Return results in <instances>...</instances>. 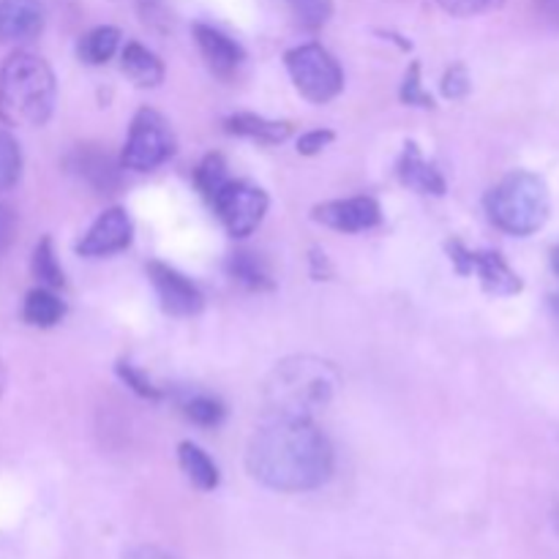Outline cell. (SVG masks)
<instances>
[{
	"instance_id": "cell-1",
	"label": "cell",
	"mask_w": 559,
	"mask_h": 559,
	"mask_svg": "<svg viewBox=\"0 0 559 559\" xmlns=\"http://www.w3.org/2000/svg\"><path fill=\"white\" fill-rule=\"evenodd\" d=\"M251 478L273 491H311L333 473V448L311 420L267 418L246 451Z\"/></svg>"
},
{
	"instance_id": "cell-2",
	"label": "cell",
	"mask_w": 559,
	"mask_h": 559,
	"mask_svg": "<svg viewBox=\"0 0 559 559\" xmlns=\"http://www.w3.org/2000/svg\"><path fill=\"white\" fill-rule=\"evenodd\" d=\"M336 388L338 374L328 360L309 355L282 360L265 380L267 418L311 420L331 404Z\"/></svg>"
},
{
	"instance_id": "cell-3",
	"label": "cell",
	"mask_w": 559,
	"mask_h": 559,
	"mask_svg": "<svg viewBox=\"0 0 559 559\" xmlns=\"http://www.w3.org/2000/svg\"><path fill=\"white\" fill-rule=\"evenodd\" d=\"M55 107V74L38 55L14 52L0 69V118L9 126H44Z\"/></svg>"
},
{
	"instance_id": "cell-4",
	"label": "cell",
	"mask_w": 559,
	"mask_h": 559,
	"mask_svg": "<svg viewBox=\"0 0 559 559\" xmlns=\"http://www.w3.org/2000/svg\"><path fill=\"white\" fill-rule=\"evenodd\" d=\"M486 211H489V218L502 233L527 238V235H535L538 229H544L546 222H549V189H546L540 175L519 169V173L506 175L489 191V197H486Z\"/></svg>"
},
{
	"instance_id": "cell-5",
	"label": "cell",
	"mask_w": 559,
	"mask_h": 559,
	"mask_svg": "<svg viewBox=\"0 0 559 559\" xmlns=\"http://www.w3.org/2000/svg\"><path fill=\"white\" fill-rule=\"evenodd\" d=\"M284 60H287V71L293 76L295 87L309 102L325 104L342 91V69H338L336 58L320 44H300V47L289 49Z\"/></svg>"
},
{
	"instance_id": "cell-6",
	"label": "cell",
	"mask_w": 559,
	"mask_h": 559,
	"mask_svg": "<svg viewBox=\"0 0 559 559\" xmlns=\"http://www.w3.org/2000/svg\"><path fill=\"white\" fill-rule=\"evenodd\" d=\"M175 153V136L167 120L156 109H140L131 120L129 140L123 147V167L151 173Z\"/></svg>"
},
{
	"instance_id": "cell-7",
	"label": "cell",
	"mask_w": 559,
	"mask_h": 559,
	"mask_svg": "<svg viewBox=\"0 0 559 559\" xmlns=\"http://www.w3.org/2000/svg\"><path fill=\"white\" fill-rule=\"evenodd\" d=\"M207 202L218 213L227 233L235 238H246V235L254 233L267 213L265 191L254 183H246V180L229 178Z\"/></svg>"
},
{
	"instance_id": "cell-8",
	"label": "cell",
	"mask_w": 559,
	"mask_h": 559,
	"mask_svg": "<svg viewBox=\"0 0 559 559\" xmlns=\"http://www.w3.org/2000/svg\"><path fill=\"white\" fill-rule=\"evenodd\" d=\"M448 251H451V260L456 265L459 273H478L480 284L489 295H500V298H508V295L522 293V278L519 273L502 260L500 251H469L464 249L459 240L448 243Z\"/></svg>"
},
{
	"instance_id": "cell-9",
	"label": "cell",
	"mask_w": 559,
	"mask_h": 559,
	"mask_svg": "<svg viewBox=\"0 0 559 559\" xmlns=\"http://www.w3.org/2000/svg\"><path fill=\"white\" fill-rule=\"evenodd\" d=\"M66 167L98 194H115L120 189V164L102 145H76L66 156Z\"/></svg>"
},
{
	"instance_id": "cell-10",
	"label": "cell",
	"mask_w": 559,
	"mask_h": 559,
	"mask_svg": "<svg viewBox=\"0 0 559 559\" xmlns=\"http://www.w3.org/2000/svg\"><path fill=\"white\" fill-rule=\"evenodd\" d=\"M147 276H151L153 287H156L164 311L175 317H191L202 309V293L197 289V284L189 282L175 267L164 265V262H151Z\"/></svg>"
},
{
	"instance_id": "cell-11",
	"label": "cell",
	"mask_w": 559,
	"mask_h": 559,
	"mask_svg": "<svg viewBox=\"0 0 559 559\" xmlns=\"http://www.w3.org/2000/svg\"><path fill=\"white\" fill-rule=\"evenodd\" d=\"M131 218L123 207H112V211L102 213L96 218L91 229L85 233V238L76 243V251L82 257H107V254H118L123 251L126 246L131 243Z\"/></svg>"
},
{
	"instance_id": "cell-12",
	"label": "cell",
	"mask_w": 559,
	"mask_h": 559,
	"mask_svg": "<svg viewBox=\"0 0 559 559\" xmlns=\"http://www.w3.org/2000/svg\"><path fill=\"white\" fill-rule=\"evenodd\" d=\"M380 205L371 197H353V200H333L314 207V218L338 233H364L380 224Z\"/></svg>"
},
{
	"instance_id": "cell-13",
	"label": "cell",
	"mask_w": 559,
	"mask_h": 559,
	"mask_svg": "<svg viewBox=\"0 0 559 559\" xmlns=\"http://www.w3.org/2000/svg\"><path fill=\"white\" fill-rule=\"evenodd\" d=\"M194 38L197 44H200L202 58L207 60V66H211L218 76H233L235 71L240 69V63L246 60V52L240 49V44L233 41V38H229L227 33L218 31V27L202 25L200 22V25H194Z\"/></svg>"
},
{
	"instance_id": "cell-14",
	"label": "cell",
	"mask_w": 559,
	"mask_h": 559,
	"mask_svg": "<svg viewBox=\"0 0 559 559\" xmlns=\"http://www.w3.org/2000/svg\"><path fill=\"white\" fill-rule=\"evenodd\" d=\"M44 27V5L38 0H0V38L31 41Z\"/></svg>"
},
{
	"instance_id": "cell-15",
	"label": "cell",
	"mask_w": 559,
	"mask_h": 559,
	"mask_svg": "<svg viewBox=\"0 0 559 559\" xmlns=\"http://www.w3.org/2000/svg\"><path fill=\"white\" fill-rule=\"evenodd\" d=\"M399 178H402L404 186L420 191V194H445V180L431 164H426L415 142L404 145L402 158H399Z\"/></svg>"
},
{
	"instance_id": "cell-16",
	"label": "cell",
	"mask_w": 559,
	"mask_h": 559,
	"mask_svg": "<svg viewBox=\"0 0 559 559\" xmlns=\"http://www.w3.org/2000/svg\"><path fill=\"white\" fill-rule=\"evenodd\" d=\"M120 58H123V71L140 87H156L158 82L164 80L162 60H158L151 49L142 47V44H136V41L126 44V49Z\"/></svg>"
},
{
	"instance_id": "cell-17",
	"label": "cell",
	"mask_w": 559,
	"mask_h": 559,
	"mask_svg": "<svg viewBox=\"0 0 559 559\" xmlns=\"http://www.w3.org/2000/svg\"><path fill=\"white\" fill-rule=\"evenodd\" d=\"M180 469L186 473V478L197 486L200 491H213L218 486V467L213 464V459L202 451L194 442H183L178 448Z\"/></svg>"
},
{
	"instance_id": "cell-18",
	"label": "cell",
	"mask_w": 559,
	"mask_h": 559,
	"mask_svg": "<svg viewBox=\"0 0 559 559\" xmlns=\"http://www.w3.org/2000/svg\"><path fill=\"white\" fill-rule=\"evenodd\" d=\"M66 306L58 295L49 287H38L33 293H27L25 306H22V317H25L27 325L33 328H52L63 320Z\"/></svg>"
},
{
	"instance_id": "cell-19",
	"label": "cell",
	"mask_w": 559,
	"mask_h": 559,
	"mask_svg": "<svg viewBox=\"0 0 559 559\" xmlns=\"http://www.w3.org/2000/svg\"><path fill=\"white\" fill-rule=\"evenodd\" d=\"M227 131L229 134L251 136V140H260V142H271V145L284 142L289 136L287 123L260 118V115H251V112H240V115H233V118H227Z\"/></svg>"
},
{
	"instance_id": "cell-20",
	"label": "cell",
	"mask_w": 559,
	"mask_h": 559,
	"mask_svg": "<svg viewBox=\"0 0 559 559\" xmlns=\"http://www.w3.org/2000/svg\"><path fill=\"white\" fill-rule=\"evenodd\" d=\"M120 47V31L112 25H102V27H93L91 33L80 38V60H85L87 66H102L118 52Z\"/></svg>"
},
{
	"instance_id": "cell-21",
	"label": "cell",
	"mask_w": 559,
	"mask_h": 559,
	"mask_svg": "<svg viewBox=\"0 0 559 559\" xmlns=\"http://www.w3.org/2000/svg\"><path fill=\"white\" fill-rule=\"evenodd\" d=\"M227 271L235 282L246 284L249 289H271L273 287V278H271V273H267L265 262H262L257 254H249V251H238V254L229 257Z\"/></svg>"
},
{
	"instance_id": "cell-22",
	"label": "cell",
	"mask_w": 559,
	"mask_h": 559,
	"mask_svg": "<svg viewBox=\"0 0 559 559\" xmlns=\"http://www.w3.org/2000/svg\"><path fill=\"white\" fill-rule=\"evenodd\" d=\"M33 276L49 289H58L66 284L63 271H60L58 260H55V249L49 238H44L41 243L36 246V251H33Z\"/></svg>"
},
{
	"instance_id": "cell-23",
	"label": "cell",
	"mask_w": 559,
	"mask_h": 559,
	"mask_svg": "<svg viewBox=\"0 0 559 559\" xmlns=\"http://www.w3.org/2000/svg\"><path fill=\"white\" fill-rule=\"evenodd\" d=\"M22 175V153L9 131H0V191H9Z\"/></svg>"
},
{
	"instance_id": "cell-24",
	"label": "cell",
	"mask_w": 559,
	"mask_h": 559,
	"mask_svg": "<svg viewBox=\"0 0 559 559\" xmlns=\"http://www.w3.org/2000/svg\"><path fill=\"white\" fill-rule=\"evenodd\" d=\"M186 409V418L194 420L200 426H218L227 415L224 404L218 402L216 396H207V393H200V396H191L189 402L183 404Z\"/></svg>"
},
{
	"instance_id": "cell-25",
	"label": "cell",
	"mask_w": 559,
	"mask_h": 559,
	"mask_svg": "<svg viewBox=\"0 0 559 559\" xmlns=\"http://www.w3.org/2000/svg\"><path fill=\"white\" fill-rule=\"evenodd\" d=\"M194 178H197V186H200V191L205 194V200H211V197L229 180L227 164H224V158L218 156V153H213V156H207L205 162L197 167Z\"/></svg>"
},
{
	"instance_id": "cell-26",
	"label": "cell",
	"mask_w": 559,
	"mask_h": 559,
	"mask_svg": "<svg viewBox=\"0 0 559 559\" xmlns=\"http://www.w3.org/2000/svg\"><path fill=\"white\" fill-rule=\"evenodd\" d=\"M437 3L453 16H478L486 14V11L500 9L502 0H437Z\"/></svg>"
},
{
	"instance_id": "cell-27",
	"label": "cell",
	"mask_w": 559,
	"mask_h": 559,
	"mask_svg": "<svg viewBox=\"0 0 559 559\" xmlns=\"http://www.w3.org/2000/svg\"><path fill=\"white\" fill-rule=\"evenodd\" d=\"M118 374L123 377L126 385H129L134 393H140V396H145V399H158V396H162V391H158V388L153 385V382L147 380V377H142L140 371L134 369V366L120 364L118 366Z\"/></svg>"
},
{
	"instance_id": "cell-28",
	"label": "cell",
	"mask_w": 559,
	"mask_h": 559,
	"mask_svg": "<svg viewBox=\"0 0 559 559\" xmlns=\"http://www.w3.org/2000/svg\"><path fill=\"white\" fill-rule=\"evenodd\" d=\"M442 93H445L448 98H464L469 93V74L464 66H453L451 71L445 74V80H442Z\"/></svg>"
},
{
	"instance_id": "cell-29",
	"label": "cell",
	"mask_w": 559,
	"mask_h": 559,
	"mask_svg": "<svg viewBox=\"0 0 559 559\" xmlns=\"http://www.w3.org/2000/svg\"><path fill=\"white\" fill-rule=\"evenodd\" d=\"M420 71H418V63L413 66V69H409V74H407V80H404V87H402V98L407 104H418V107H431V96L429 93L424 91V87H420Z\"/></svg>"
},
{
	"instance_id": "cell-30",
	"label": "cell",
	"mask_w": 559,
	"mask_h": 559,
	"mask_svg": "<svg viewBox=\"0 0 559 559\" xmlns=\"http://www.w3.org/2000/svg\"><path fill=\"white\" fill-rule=\"evenodd\" d=\"M328 14H331V3L328 0H298V16L304 25H322L328 20Z\"/></svg>"
},
{
	"instance_id": "cell-31",
	"label": "cell",
	"mask_w": 559,
	"mask_h": 559,
	"mask_svg": "<svg viewBox=\"0 0 559 559\" xmlns=\"http://www.w3.org/2000/svg\"><path fill=\"white\" fill-rule=\"evenodd\" d=\"M331 140H333V131H322V129L309 131V134H304L298 140V151L304 153V156H314V153H320Z\"/></svg>"
},
{
	"instance_id": "cell-32",
	"label": "cell",
	"mask_w": 559,
	"mask_h": 559,
	"mask_svg": "<svg viewBox=\"0 0 559 559\" xmlns=\"http://www.w3.org/2000/svg\"><path fill=\"white\" fill-rule=\"evenodd\" d=\"M533 9L546 27L559 33V0H533Z\"/></svg>"
},
{
	"instance_id": "cell-33",
	"label": "cell",
	"mask_w": 559,
	"mask_h": 559,
	"mask_svg": "<svg viewBox=\"0 0 559 559\" xmlns=\"http://www.w3.org/2000/svg\"><path fill=\"white\" fill-rule=\"evenodd\" d=\"M14 235H16L14 213H11V207L0 205V254H3V251L9 249L11 240H14Z\"/></svg>"
},
{
	"instance_id": "cell-34",
	"label": "cell",
	"mask_w": 559,
	"mask_h": 559,
	"mask_svg": "<svg viewBox=\"0 0 559 559\" xmlns=\"http://www.w3.org/2000/svg\"><path fill=\"white\" fill-rule=\"evenodd\" d=\"M123 559H175V557L167 555V551L156 549V546H140V549H131Z\"/></svg>"
},
{
	"instance_id": "cell-35",
	"label": "cell",
	"mask_w": 559,
	"mask_h": 559,
	"mask_svg": "<svg viewBox=\"0 0 559 559\" xmlns=\"http://www.w3.org/2000/svg\"><path fill=\"white\" fill-rule=\"evenodd\" d=\"M551 267H555V273L559 276V246L555 251H551Z\"/></svg>"
},
{
	"instance_id": "cell-36",
	"label": "cell",
	"mask_w": 559,
	"mask_h": 559,
	"mask_svg": "<svg viewBox=\"0 0 559 559\" xmlns=\"http://www.w3.org/2000/svg\"><path fill=\"white\" fill-rule=\"evenodd\" d=\"M5 388V369H3V360H0V393H3Z\"/></svg>"
},
{
	"instance_id": "cell-37",
	"label": "cell",
	"mask_w": 559,
	"mask_h": 559,
	"mask_svg": "<svg viewBox=\"0 0 559 559\" xmlns=\"http://www.w3.org/2000/svg\"><path fill=\"white\" fill-rule=\"evenodd\" d=\"M555 311H557V317H559V295L555 298Z\"/></svg>"
}]
</instances>
